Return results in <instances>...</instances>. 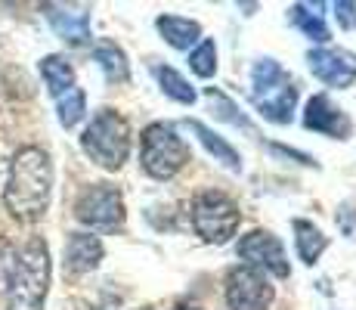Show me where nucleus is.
<instances>
[{"label":"nucleus","mask_w":356,"mask_h":310,"mask_svg":"<svg viewBox=\"0 0 356 310\" xmlns=\"http://www.w3.org/2000/svg\"><path fill=\"white\" fill-rule=\"evenodd\" d=\"M53 196V162L40 146H22L10 162L3 205L19 224H34L47 215Z\"/></svg>","instance_id":"1"},{"label":"nucleus","mask_w":356,"mask_h":310,"mask_svg":"<svg viewBox=\"0 0 356 310\" xmlns=\"http://www.w3.org/2000/svg\"><path fill=\"white\" fill-rule=\"evenodd\" d=\"M50 248L40 236H31L19 251L16 273L6 288V310H44L50 292Z\"/></svg>","instance_id":"2"},{"label":"nucleus","mask_w":356,"mask_h":310,"mask_svg":"<svg viewBox=\"0 0 356 310\" xmlns=\"http://www.w3.org/2000/svg\"><path fill=\"white\" fill-rule=\"evenodd\" d=\"M251 102L266 121L291 124L298 106V87L276 59L264 56L251 68Z\"/></svg>","instance_id":"3"},{"label":"nucleus","mask_w":356,"mask_h":310,"mask_svg":"<svg viewBox=\"0 0 356 310\" xmlns=\"http://www.w3.org/2000/svg\"><path fill=\"white\" fill-rule=\"evenodd\" d=\"M81 149L106 171H118L130 158V124L115 109H99L81 134Z\"/></svg>","instance_id":"4"},{"label":"nucleus","mask_w":356,"mask_h":310,"mask_svg":"<svg viewBox=\"0 0 356 310\" xmlns=\"http://www.w3.org/2000/svg\"><path fill=\"white\" fill-rule=\"evenodd\" d=\"M189 158H193V153H189L186 140L170 124L155 121L143 130L140 164L152 180H170V177H177L189 164Z\"/></svg>","instance_id":"5"},{"label":"nucleus","mask_w":356,"mask_h":310,"mask_svg":"<svg viewBox=\"0 0 356 310\" xmlns=\"http://www.w3.org/2000/svg\"><path fill=\"white\" fill-rule=\"evenodd\" d=\"M242 224V211L227 192L220 189H202L193 199V230L202 242L208 245H227L236 236Z\"/></svg>","instance_id":"6"},{"label":"nucleus","mask_w":356,"mask_h":310,"mask_svg":"<svg viewBox=\"0 0 356 310\" xmlns=\"http://www.w3.org/2000/svg\"><path fill=\"white\" fill-rule=\"evenodd\" d=\"M74 217L84 226L99 233H115L124 226L127 208H124V196L118 186L112 183H90L74 202Z\"/></svg>","instance_id":"7"},{"label":"nucleus","mask_w":356,"mask_h":310,"mask_svg":"<svg viewBox=\"0 0 356 310\" xmlns=\"http://www.w3.org/2000/svg\"><path fill=\"white\" fill-rule=\"evenodd\" d=\"M223 298H227L229 310H270L273 298H276V286L266 273L238 264L223 279Z\"/></svg>","instance_id":"8"},{"label":"nucleus","mask_w":356,"mask_h":310,"mask_svg":"<svg viewBox=\"0 0 356 310\" xmlns=\"http://www.w3.org/2000/svg\"><path fill=\"white\" fill-rule=\"evenodd\" d=\"M238 258L248 267H254L260 273H270L276 279H289L291 277V264L285 245L279 242V236H273L270 230H251L248 236L238 242Z\"/></svg>","instance_id":"9"},{"label":"nucleus","mask_w":356,"mask_h":310,"mask_svg":"<svg viewBox=\"0 0 356 310\" xmlns=\"http://www.w3.org/2000/svg\"><path fill=\"white\" fill-rule=\"evenodd\" d=\"M307 65L316 75L323 84L328 87H353L356 84V53L344 50V47H316V50L307 53Z\"/></svg>","instance_id":"10"},{"label":"nucleus","mask_w":356,"mask_h":310,"mask_svg":"<svg viewBox=\"0 0 356 310\" xmlns=\"http://www.w3.org/2000/svg\"><path fill=\"white\" fill-rule=\"evenodd\" d=\"M304 127L313 134H325L332 140H347L353 134V124L341 106H334L328 93H316L307 100L304 109Z\"/></svg>","instance_id":"11"},{"label":"nucleus","mask_w":356,"mask_h":310,"mask_svg":"<svg viewBox=\"0 0 356 310\" xmlns=\"http://www.w3.org/2000/svg\"><path fill=\"white\" fill-rule=\"evenodd\" d=\"M47 22L53 25V31L72 47L90 44V13L87 10H72V6H44Z\"/></svg>","instance_id":"12"},{"label":"nucleus","mask_w":356,"mask_h":310,"mask_svg":"<svg viewBox=\"0 0 356 310\" xmlns=\"http://www.w3.org/2000/svg\"><path fill=\"white\" fill-rule=\"evenodd\" d=\"M102 254H106V248H102L99 236H93V233H72L65 242V270L74 273V277L90 273L99 267Z\"/></svg>","instance_id":"13"},{"label":"nucleus","mask_w":356,"mask_h":310,"mask_svg":"<svg viewBox=\"0 0 356 310\" xmlns=\"http://www.w3.org/2000/svg\"><path fill=\"white\" fill-rule=\"evenodd\" d=\"M291 230H294V248H298V258L304 261L307 267H313L328 248V236L319 230L316 224H310V220H304V217H294Z\"/></svg>","instance_id":"14"},{"label":"nucleus","mask_w":356,"mask_h":310,"mask_svg":"<svg viewBox=\"0 0 356 310\" xmlns=\"http://www.w3.org/2000/svg\"><path fill=\"white\" fill-rule=\"evenodd\" d=\"M155 29L174 50H189V47H195L202 40V25L186 16H159Z\"/></svg>","instance_id":"15"},{"label":"nucleus","mask_w":356,"mask_h":310,"mask_svg":"<svg viewBox=\"0 0 356 310\" xmlns=\"http://www.w3.org/2000/svg\"><path fill=\"white\" fill-rule=\"evenodd\" d=\"M93 59L99 62V68H102V75H106L108 84H127L130 81L127 53L121 50L115 40H102V44L93 47Z\"/></svg>","instance_id":"16"},{"label":"nucleus","mask_w":356,"mask_h":310,"mask_svg":"<svg viewBox=\"0 0 356 310\" xmlns=\"http://www.w3.org/2000/svg\"><path fill=\"white\" fill-rule=\"evenodd\" d=\"M189 130H193V134L198 137V143H202V146L214 155V162H223L229 171H242V155H238L220 134H214V130H211L204 121L189 118Z\"/></svg>","instance_id":"17"},{"label":"nucleus","mask_w":356,"mask_h":310,"mask_svg":"<svg viewBox=\"0 0 356 310\" xmlns=\"http://www.w3.org/2000/svg\"><path fill=\"white\" fill-rule=\"evenodd\" d=\"M152 75H155V81H159V87L164 91V96H170V100L180 102V106H193V102L198 100L195 87L189 84V81L183 78L177 68H170V65H152Z\"/></svg>","instance_id":"18"},{"label":"nucleus","mask_w":356,"mask_h":310,"mask_svg":"<svg viewBox=\"0 0 356 310\" xmlns=\"http://www.w3.org/2000/svg\"><path fill=\"white\" fill-rule=\"evenodd\" d=\"M40 75H44L47 87H50V93L56 96V100L74 87V68H72V62H68L65 56H56V53L40 59Z\"/></svg>","instance_id":"19"},{"label":"nucleus","mask_w":356,"mask_h":310,"mask_svg":"<svg viewBox=\"0 0 356 310\" xmlns=\"http://www.w3.org/2000/svg\"><path fill=\"white\" fill-rule=\"evenodd\" d=\"M204 100L211 102V109L217 112V118L220 121H227L232 124V127H242V130H248V134H254V124L248 121V115L238 109V102H232L223 91H217V87H204Z\"/></svg>","instance_id":"20"},{"label":"nucleus","mask_w":356,"mask_h":310,"mask_svg":"<svg viewBox=\"0 0 356 310\" xmlns=\"http://www.w3.org/2000/svg\"><path fill=\"white\" fill-rule=\"evenodd\" d=\"M289 22L294 25V29L304 31L313 44H328V40H332V31H328V25L323 22V16L310 13V6H307V3L289 6Z\"/></svg>","instance_id":"21"},{"label":"nucleus","mask_w":356,"mask_h":310,"mask_svg":"<svg viewBox=\"0 0 356 310\" xmlns=\"http://www.w3.org/2000/svg\"><path fill=\"white\" fill-rule=\"evenodd\" d=\"M56 115H59V124L63 127H74L81 118L87 115V96L81 87H72L68 93H63L56 100Z\"/></svg>","instance_id":"22"},{"label":"nucleus","mask_w":356,"mask_h":310,"mask_svg":"<svg viewBox=\"0 0 356 310\" xmlns=\"http://www.w3.org/2000/svg\"><path fill=\"white\" fill-rule=\"evenodd\" d=\"M189 68L198 75V78H214L217 72V47L214 40L202 38L198 44L193 47V53H189Z\"/></svg>","instance_id":"23"},{"label":"nucleus","mask_w":356,"mask_h":310,"mask_svg":"<svg viewBox=\"0 0 356 310\" xmlns=\"http://www.w3.org/2000/svg\"><path fill=\"white\" fill-rule=\"evenodd\" d=\"M16 264H19L16 245H13L6 236H0V295H6V288H10V279H13V273H16Z\"/></svg>","instance_id":"24"},{"label":"nucleus","mask_w":356,"mask_h":310,"mask_svg":"<svg viewBox=\"0 0 356 310\" xmlns=\"http://www.w3.org/2000/svg\"><path fill=\"white\" fill-rule=\"evenodd\" d=\"M334 19H338L341 29L353 31L356 29V0H341V3H334Z\"/></svg>","instance_id":"25"},{"label":"nucleus","mask_w":356,"mask_h":310,"mask_svg":"<svg viewBox=\"0 0 356 310\" xmlns=\"http://www.w3.org/2000/svg\"><path fill=\"white\" fill-rule=\"evenodd\" d=\"M273 149H276V153H282V155L298 158L300 164H313V158H310V155H304V153H294V149H289V146H279V143H276V146H273Z\"/></svg>","instance_id":"26"},{"label":"nucleus","mask_w":356,"mask_h":310,"mask_svg":"<svg viewBox=\"0 0 356 310\" xmlns=\"http://www.w3.org/2000/svg\"><path fill=\"white\" fill-rule=\"evenodd\" d=\"M174 310H202V307H195V304H186V301H180Z\"/></svg>","instance_id":"27"}]
</instances>
